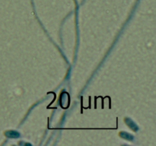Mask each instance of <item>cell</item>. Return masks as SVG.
Here are the masks:
<instances>
[{"instance_id": "cell-3", "label": "cell", "mask_w": 156, "mask_h": 146, "mask_svg": "<svg viewBox=\"0 0 156 146\" xmlns=\"http://www.w3.org/2000/svg\"><path fill=\"white\" fill-rule=\"evenodd\" d=\"M120 135H121V136L122 138L129 140V141H131V140H133V137L131 135H129V133H123V132H122V133H121Z\"/></svg>"}, {"instance_id": "cell-1", "label": "cell", "mask_w": 156, "mask_h": 146, "mask_svg": "<svg viewBox=\"0 0 156 146\" xmlns=\"http://www.w3.org/2000/svg\"><path fill=\"white\" fill-rule=\"evenodd\" d=\"M125 123L128 125V126H129V128L132 129L134 131H136L137 129H138V127H137V126H136V124L134 123V122L132 121L130 119H126L125 120Z\"/></svg>"}, {"instance_id": "cell-2", "label": "cell", "mask_w": 156, "mask_h": 146, "mask_svg": "<svg viewBox=\"0 0 156 146\" xmlns=\"http://www.w3.org/2000/svg\"><path fill=\"white\" fill-rule=\"evenodd\" d=\"M5 135L9 138H18L19 137V133L16 131H7L5 132Z\"/></svg>"}]
</instances>
